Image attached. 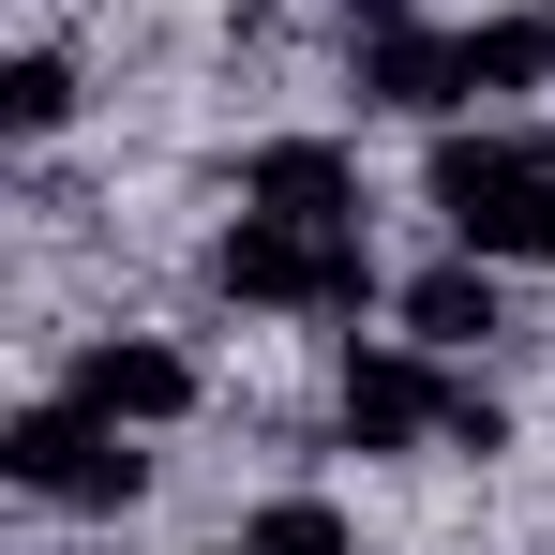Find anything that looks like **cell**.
Here are the masks:
<instances>
[{"mask_svg": "<svg viewBox=\"0 0 555 555\" xmlns=\"http://www.w3.org/2000/svg\"><path fill=\"white\" fill-rule=\"evenodd\" d=\"M210 285L241 315H361L375 300V241L361 225H285V210H241L210 241Z\"/></svg>", "mask_w": 555, "mask_h": 555, "instance_id": "cell-1", "label": "cell"}, {"mask_svg": "<svg viewBox=\"0 0 555 555\" xmlns=\"http://www.w3.org/2000/svg\"><path fill=\"white\" fill-rule=\"evenodd\" d=\"M436 210H451L465 256H541L555 241V151L541 135H436Z\"/></svg>", "mask_w": 555, "mask_h": 555, "instance_id": "cell-2", "label": "cell"}, {"mask_svg": "<svg viewBox=\"0 0 555 555\" xmlns=\"http://www.w3.org/2000/svg\"><path fill=\"white\" fill-rule=\"evenodd\" d=\"M0 465H15V495H46V511H135L151 495V451H135V421H105V405H30L15 436H0Z\"/></svg>", "mask_w": 555, "mask_h": 555, "instance_id": "cell-3", "label": "cell"}, {"mask_svg": "<svg viewBox=\"0 0 555 555\" xmlns=\"http://www.w3.org/2000/svg\"><path fill=\"white\" fill-rule=\"evenodd\" d=\"M346 76H361V105H405V120H451V30H421L405 0H346Z\"/></svg>", "mask_w": 555, "mask_h": 555, "instance_id": "cell-4", "label": "cell"}, {"mask_svg": "<svg viewBox=\"0 0 555 555\" xmlns=\"http://www.w3.org/2000/svg\"><path fill=\"white\" fill-rule=\"evenodd\" d=\"M331 421H346V451H421V436H451V375L421 346H361L346 390H331Z\"/></svg>", "mask_w": 555, "mask_h": 555, "instance_id": "cell-5", "label": "cell"}, {"mask_svg": "<svg viewBox=\"0 0 555 555\" xmlns=\"http://www.w3.org/2000/svg\"><path fill=\"white\" fill-rule=\"evenodd\" d=\"M241 210H285V225H361V151H346V135H271V151H241Z\"/></svg>", "mask_w": 555, "mask_h": 555, "instance_id": "cell-6", "label": "cell"}, {"mask_svg": "<svg viewBox=\"0 0 555 555\" xmlns=\"http://www.w3.org/2000/svg\"><path fill=\"white\" fill-rule=\"evenodd\" d=\"M76 405H105V421H181L195 405V361L181 346H151V331H105V346H76Z\"/></svg>", "mask_w": 555, "mask_h": 555, "instance_id": "cell-7", "label": "cell"}, {"mask_svg": "<svg viewBox=\"0 0 555 555\" xmlns=\"http://www.w3.org/2000/svg\"><path fill=\"white\" fill-rule=\"evenodd\" d=\"M555 76V15L526 0V15H480V30H451V91L465 105H526Z\"/></svg>", "mask_w": 555, "mask_h": 555, "instance_id": "cell-8", "label": "cell"}, {"mask_svg": "<svg viewBox=\"0 0 555 555\" xmlns=\"http://www.w3.org/2000/svg\"><path fill=\"white\" fill-rule=\"evenodd\" d=\"M405 331L421 346H480V331H511V300H495V256H451V271L405 285Z\"/></svg>", "mask_w": 555, "mask_h": 555, "instance_id": "cell-9", "label": "cell"}, {"mask_svg": "<svg viewBox=\"0 0 555 555\" xmlns=\"http://www.w3.org/2000/svg\"><path fill=\"white\" fill-rule=\"evenodd\" d=\"M0 120H15V135H61V120H76V61H61V46H15V61H0Z\"/></svg>", "mask_w": 555, "mask_h": 555, "instance_id": "cell-10", "label": "cell"}, {"mask_svg": "<svg viewBox=\"0 0 555 555\" xmlns=\"http://www.w3.org/2000/svg\"><path fill=\"white\" fill-rule=\"evenodd\" d=\"M241 555H346V511H331V495H271V511L241 526Z\"/></svg>", "mask_w": 555, "mask_h": 555, "instance_id": "cell-11", "label": "cell"}, {"mask_svg": "<svg viewBox=\"0 0 555 555\" xmlns=\"http://www.w3.org/2000/svg\"><path fill=\"white\" fill-rule=\"evenodd\" d=\"M436 451H465V465H495V451H511V405H495V390H451V436H436Z\"/></svg>", "mask_w": 555, "mask_h": 555, "instance_id": "cell-12", "label": "cell"}, {"mask_svg": "<svg viewBox=\"0 0 555 555\" xmlns=\"http://www.w3.org/2000/svg\"><path fill=\"white\" fill-rule=\"evenodd\" d=\"M541 256H555V241H541Z\"/></svg>", "mask_w": 555, "mask_h": 555, "instance_id": "cell-13", "label": "cell"}, {"mask_svg": "<svg viewBox=\"0 0 555 555\" xmlns=\"http://www.w3.org/2000/svg\"><path fill=\"white\" fill-rule=\"evenodd\" d=\"M541 15H555V0H541Z\"/></svg>", "mask_w": 555, "mask_h": 555, "instance_id": "cell-14", "label": "cell"}]
</instances>
